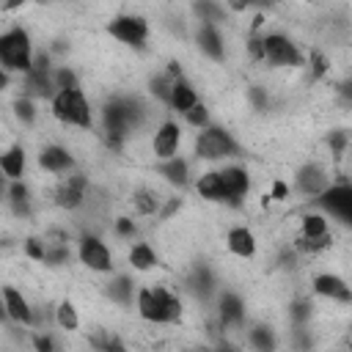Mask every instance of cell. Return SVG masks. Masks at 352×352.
Instances as JSON below:
<instances>
[{
	"mask_svg": "<svg viewBox=\"0 0 352 352\" xmlns=\"http://www.w3.org/2000/svg\"><path fill=\"white\" fill-rule=\"evenodd\" d=\"M135 308H138V316L148 324H179L184 316L182 297L176 292H170L168 286H160V283L138 286Z\"/></svg>",
	"mask_w": 352,
	"mask_h": 352,
	"instance_id": "obj_1",
	"label": "cell"
},
{
	"mask_svg": "<svg viewBox=\"0 0 352 352\" xmlns=\"http://www.w3.org/2000/svg\"><path fill=\"white\" fill-rule=\"evenodd\" d=\"M250 55L261 63L270 66H280V69H297L305 63V55L300 52V47L286 36V33H264V36H253L248 44Z\"/></svg>",
	"mask_w": 352,
	"mask_h": 352,
	"instance_id": "obj_2",
	"label": "cell"
},
{
	"mask_svg": "<svg viewBox=\"0 0 352 352\" xmlns=\"http://www.w3.org/2000/svg\"><path fill=\"white\" fill-rule=\"evenodd\" d=\"M50 113L60 126H72L80 132L94 126V107L82 88H60L50 99Z\"/></svg>",
	"mask_w": 352,
	"mask_h": 352,
	"instance_id": "obj_3",
	"label": "cell"
},
{
	"mask_svg": "<svg viewBox=\"0 0 352 352\" xmlns=\"http://www.w3.org/2000/svg\"><path fill=\"white\" fill-rule=\"evenodd\" d=\"M0 63H3V72H8V74L25 77L33 72L36 52H33L30 33L25 28H11L0 36Z\"/></svg>",
	"mask_w": 352,
	"mask_h": 352,
	"instance_id": "obj_4",
	"label": "cell"
},
{
	"mask_svg": "<svg viewBox=\"0 0 352 352\" xmlns=\"http://www.w3.org/2000/svg\"><path fill=\"white\" fill-rule=\"evenodd\" d=\"M239 154H242L239 143L223 126H209V129L195 135V157L198 160L220 162V160H231V157H239Z\"/></svg>",
	"mask_w": 352,
	"mask_h": 352,
	"instance_id": "obj_5",
	"label": "cell"
},
{
	"mask_svg": "<svg viewBox=\"0 0 352 352\" xmlns=\"http://www.w3.org/2000/svg\"><path fill=\"white\" fill-rule=\"evenodd\" d=\"M88 192H91L88 176H82V173L74 170V173H69V176H63V179H55L50 198H52V204H55L58 209H63V212H77V209H82V206L88 204Z\"/></svg>",
	"mask_w": 352,
	"mask_h": 352,
	"instance_id": "obj_6",
	"label": "cell"
},
{
	"mask_svg": "<svg viewBox=\"0 0 352 352\" xmlns=\"http://www.w3.org/2000/svg\"><path fill=\"white\" fill-rule=\"evenodd\" d=\"M77 261L88 270V272H110L113 270V253L107 248V242L99 234H82L77 239Z\"/></svg>",
	"mask_w": 352,
	"mask_h": 352,
	"instance_id": "obj_7",
	"label": "cell"
},
{
	"mask_svg": "<svg viewBox=\"0 0 352 352\" xmlns=\"http://www.w3.org/2000/svg\"><path fill=\"white\" fill-rule=\"evenodd\" d=\"M311 289H314L316 297L327 300L330 305L352 308V283L346 278H341L338 272H319V275H314Z\"/></svg>",
	"mask_w": 352,
	"mask_h": 352,
	"instance_id": "obj_8",
	"label": "cell"
},
{
	"mask_svg": "<svg viewBox=\"0 0 352 352\" xmlns=\"http://www.w3.org/2000/svg\"><path fill=\"white\" fill-rule=\"evenodd\" d=\"M217 176H220V192H223V201L220 204H242L250 192V173L248 168L242 165H223L217 168Z\"/></svg>",
	"mask_w": 352,
	"mask_h": 352,
	"instance_id": "obj_9",
	"label": "cell"
},
{
	"mask_svg": "<svg viewBox=\"0 0 352 352\" xmlns=\"http://www.w3.org/2000/svg\"><path fill=\"white\" fill-rule=\"evenodd\" d=\"M107 33L126 47H143L148 38V22L138 14H121V16L110 19Z\"/></svg>",
	"mask_w": 352,
	"mask_h": 352,
	"instance_id": "obj_10",
	"label": "cell"
},
{
	"mask_svg": "<svg viewBox=\"0 0 352 352\" xmlns=\"http://www.w3.org/2000/svg\"><path fill=\"white\" fill-rule=\"evenodd\" d=\"M38 168L55 179H63L69 173H74L77 168V160L72 157V151L60 143H47L38 148Z\"/></svg>",
	"mask_w": 352,
	"mask_h": 352,
	"instance_id": "obj_11",
	"label": "cell"
},
{
	"mask_svg": "<svg viewBox=\"0 0 352 352\" xmlns=\"http://www.w3.org/2000/svg\"><path fill=\"white\" fill-rule=\"evenodd\" d=\"M179 146H182V124L176 121H162L157 129H154V138H151V154L157 162H165V160H173L179 157Z\"/></svg>",
	"mask_w": 352,
	"mask_h": 352,
	"instance_id": "obj_12",
	"label": "cell"
},
{
	"mask_svg": "<svg viewBox=\"0 0 352 352\" xmlns=\"http://www.w3.org/2000/svg\"><path fill=\"white\" fill-rule=\"evenodd\" d=\"M3 314L8 322H14L19 327H33V322H36V308L16 286H3Z\"/></svg>",
	"mask_w": 352,
	"mask_h": 352,
	"instance_id": "obj_13",
	"label": "cell"
},
{
	"mask_svg": "<svg viewBox=\"0 0 352 352\" xmlns=\"http://www.w3.org/2000/svg\"><path fill=\"white\" fill-rule=\"evenodd\" d=\"M226 250L231 253V256H236V258H256V253H258V239H256V234L248 228V226H231L228 228V234H226Z\"/></svg>",
	"mask_w": 352,
	"mask_h": 352,
	"instance_id": "obj_14",
	"label": "cell"
},
{
	"mask_svg": "<svg viewBox=\"0 0 352 352\" xmlns=\"http://www.w3.org/2000/svg\"><path fill=\"white\" fill-rule=\"evenodd\" d=\"M201 104V99H198V91H195V85L187 80V77H179L176 82H173V88H170V99H168V107L170 110H176L179 116H187L192 107H198Z\"/></svg>",
	"mask_w": 352,
	"mask_h": 352,
	"instance_id": "obj_15",
	"label": "cell"
},
{
	"mask_svg": "<svg viewBox=\"0 0 352 352\" xmlns=\"http://www.w3.org/2000/svg\"><path fill=\"white\" fill-rule=\"evenodd\" d=\"M195 44H198V50H201L206 58H212V60H220L223 52H226V47H223V33H220V28L212 25V22H201V25H198V30H195Z\"/></svg>",
	"mask_w": 352,
	"mask_h": 352,
	"instance_id": "obj_16",
	"label": "cell"
},
{
	"mask_svg": "<svg viewBox=\"0 0 352 352\" xmlns=\"http://www.w3.org/2000/svg\"><path fill=\"white\" fill-rule=\"evenodd\" d=\"M297 187H300L305 195L319 198V195L330 187V176H327V170H324L322 165L311 162V165H305V168L300 170V176H297Z\"/></svg>",
	"mask_w": 352,
	"mask_h": 352,
	"instance_id": "obj_17",
	"label": "cell"
},
{
	"mask_svg": "<svg viewBox=\"0 0 352 352\" xmlns=\"http://www.w3.org/2000/svg\"><path fill=\"white\" fill-rule=\"evenodd\" d=\"M168 198H162L154 187H138L132 195H129V204H132V212L140 214V217H151V214H160L162 204Z\"/></svg>",
	"mask_w": 352,
	"mask_h": 352,
	"instance_id": "obj_18",
	"label": "cell"
},
{
	"mask_svg": "<svg viewBox=\"0 0 352 352\" xmlns=\"http://www.w3.org/2000/svg\"><path fill=\"white\" fill-rule=\"evenodd\" d=\"M217 319H220L223 327H239L245 322V305H242V300L234 292L220 294V300H217Z\"/></svg>",
	"mask_w": 352,
	"mask_h": 352,
	"instance_id": "obj_19",
	"label": "cell"
},
{
	"mask_svg": "<svg viewBox=\"0 0 352 352\" xmlns=\"http://www.w3.org/2000/svg\"><path fill=\"white\" fill-rule=\"evenodd\" d=\"M126 261H129V267L135 272H151V270H157L160 256H157V250L148 242H135V245H129Z\"/></svg>",
	"mask_w": 352,
	"mask_h": 352,
	"instance_id": "obj_20",
	"label": "cell"
},
{
	"mask_svg": "<svg viewBox=\"0 0 352 352\" xmlns=\"http://www.w3.org/2000/svg\"><path fill=\"white\" fill-rule=\"evenodd\" d=\"M25 165H28V154H25V148L19 143L16 146H8L6 154L0 157V168H3V173H6L8 182H22Z\"/></svg>",
	"mask_w": 352,
	"mask_h": 352,
	"instance_id": "obj_21",
	"label": "cell"
},
{
	"mask_svg": "<svg viewBox=\"0 0 352 352\" xmlns=\"http://www.w3.org/2000/svg\"><path fill=\"white\" fill-rule=\"evenodd\" d=\"M157 173L173 184V187H182L190 182V162L184 157H173V160H165V162H157Z\"/></svg>",
	"mask_w": 352,
	"mask_h": 352,
	"instance_id": "obj_22",
	"label": "cell"
},
{
	"mask_svg": "<svg viewBox=\"0 0 352 352\" xmlns=\"http://www.w3.org/2000/svg\"><path fill=\"white\" fill-rule=\"evenodd\" d=\"M104 292H107V297H110L113 302H121V305H129L132 297L138 294L132 278H126V275H116V278H110V283H107Z\"/></svg>",
	"mask_w": 352,
	"mask_h": 352,
	"instance_id": "obj_23",
	"label": "cell"
},
{
	"mask_svg": "<svg viewBox=\"0 0 352 352\" xmlns=\"http://www.w3.org/2000/svg\"><path fill=\"white\" fill-rule=\"evenodd\" d=\"M52 322H55L63 333H74V330H80V314H77L74 302L60 300V302L55 305V311H52Z\"/></svg>",
	"mask_w": 352,
	"mask_h": 352,
	"instance_id": "obj_24",
	"label": "cell"
},
{
	"mask_svg": "<svg viewBox=\"0 0 352 352\" xmlns=\"http://www.w3.org/2000/svg\"><path fill=\"white\" fill-rule=\"evenodd\" d=\"M248 344L253 352H275L278 346V336L272 333V327L267 324H256L248 330Z\"/></svg>",
	"mask_w": 352,
	"mask_h": 352,
	"instance_id": "obj_25",
	"label": "cell"
},
{
	"mask_svg": "<svg viewBox=\"0 0 352 352\" xmlns=\"http://www.w3.org/2000/svg\"><path fill=\"white\" fill-rule=\"evenodd\" d=\"M8 204L14 206L16 214H28L30 212V190L25 182H11L8 184Z\"/></svg>",
	"mask_w": 352,
	"mask_h": 352,
	"instance_id": "obj_26",
	"label": "cell"
},
{
	"mask_svg": "<svg viewBox=\"0 0 352 352\" xmlns=\"http://www.w3.org/2000/svg\"><path fill=\"white\" fill-rule=\"evenodd\" d=\"M192 129H198V132H204V129H209L212 124H209V110H206V104H198V107H192L187 116H182Z\"/></svg>",
	"mask_w": 352,
	"mask_h": 352,
	"instance_id": "obj_27",
	"label": "cell"
},
{
	"mask_svg": "<svg viewBox=\"0 0 352 352\" xmlns=\"http://www.w3.org/2000/svg\"><path fill=\"white\" fill-rule=\"evenodd\" d=\"M14 107H16V118H19L22 124H33V121H36V110H33L30 96H19V99L14 102Z\"/></svg>",
	"mask_w": 352,
	"mask_h": 352,
	"instance_id": "obj_28",
	"label": "cell"
},
{
	"mask_svg": "<svg viewBox=\"0 0 352 352\" xmlns=\"http://www.w3.org/2000/svg\"><path fill=\"white\" fill-rule=\"evenodd\" d=\"M308 66H311V74H314V77H324V74L330 72V60H327L319 50H314V52L308 55Z\"/></svg>",
	"mask_w": 352,
	"mask_h": 352,
	"instance_id": "obj_29",
	"label": "cell"
},
{
	"mask_svg": "<svg viewBox=\"0 0 352 352\" xmlns=\"http://www.w3.org/2000/svg\"><path fill=\"white\" fill-rule=\"evenodd\" d=\"M113 231H116L118 239H129V236L135 234V220H132V217H118V220L113 223Z\"/></svg>",
	"mask_w": 352,
	"mask_h": 352,
	"instance_id": "obj_30",
	"label": "cell"
},
{
	"mask_svg": "<svg viewBox=\"0 0 352 352\" xmlns=\"http://www.w3.org/2000/svg\"><path fill=\"white\" fill-rule=\"evenodd\" d=\"M33 349L36 352H55V341L50 333H36L33 336Z\"/></svg>",
	"mask_w": 352,
	"mask_h": 352,
	"instance_id": "obj_31",
	"label": "cell"
},
{
	"mask_svg": "<svg viewBox=\"0 0 352 352\" xmlns=\"http://www.w3.org/2000/svg\"><path fill=\"white\" fill-rule=\"evenodd\" d=\"M214 352H236V349H231V346H220V349H214Z\"/></svg>",
	"mask_w": 352,
	"mask_h": 352,
	"instance_id": "obj_32",
	"label": "cell"
}]
</instances>
